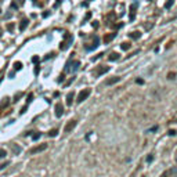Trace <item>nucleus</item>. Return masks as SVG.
<instances>
[{
    "mask_svg": "<svg viewBox=\"0 0 177 177\" xmlns=\"http://www.w3.org/2000/svg\"><path fill=\"white\" fill-rule=\"evenodd\" d=\"M90 93H92V90H90V89H83L82 92L77 94V100L76 101H77V102H82V101H85L86 98L90 96Z\"/></svg>",
    "mask_w": 177,
    "mask_h": 177,
    "instance_id": "1",
    "label": "nucleus"
},
{
    "mask_svg": "<svg viewBox=\"0 0 177 177\" xmlns=\"http://www.w3.org/2000/svg\"><path fill=\"white\" fill-rule=\"evenodd\" d=\"M76 125H77V120H76V119H72V120H69L68 123L65 125L64 131H65V133H71V131L75 129V126H76Z\"/></svg>",
    "mask_w": 177,
    "mask_h": 177,
    "instance_id": "2",
    "label": "nucleus"
},
{
    "mask_svg": "<svg viewBox=\"0 0 177 177\" xmlns=\"http://www.w3.org/2000/svg\"><path fill=\"white\" fill-rule=\"evenodd\" d=\"M100 44V38L98 36H93V44L92 46H86V50H89V51H92L94 48H97Z\"/></svg>",
    "mask_w": 177,
    "mask_h": 177,
    "instance_id": "3",
    "label": "nucleus"
},
{
    "mask_svg": "<svg viewBox=\"0 0 177 177\" xmlns=\"http://www.w3.org/2000/svg\"><path fill=\"white\" fill-rule=\"evenodd\" d=\"M47 148V144H40V145H36L33 147L31 151H29V154H39V152H42V151H44Z\"/></svg>",
    "mask_w": 177,
    "mask_h": 177,
    "instance_id": "4",
    "label": "nucleus"
},
{
    "mask_svg": "<svg viewBox=\"0 0 177 177\" xmlns=\"http://www.w3.org/2000/svg\"><path fill=\"white\" fill-rule=\"evenodd\" d=\"M72 42H73V36L68 33V40L62 42V43H61V46H60V48H61V50H65V48H68V47L71 46V43H72Z\"/></svg>",
    "mask_w": 177,
    "mask_h": 177,
    "instance_id": "5",
    "label": "nucleus"
},
{
    "mask_svg": "<svg viewBox=\"0 0 177 177\" xmlns=\"http://www.w3.org/2000/svg\"><path fill=\"white\" fill-rule=\"evenodd\" d=\"M108 71H109V67H105V65H102V67H100V68H97V69L94 71V75H96V76H101V75L107 73Z\"/></svg>",
    "mask_w": 177,
    "mask_h": 177,
    "instance_id": "6",
    "label": "nucleus"
},
{
    "mask_svg": "<svg viewBox=\"0 0 177 177\" xmlns=\"http://www.w3.org/2000/svg\"><path fill=\"white\" fill-rule=\"evenodd\" d=\"M62 114H64V107H62V104L58 102V104L55 105V116H57V118H61Z\"/></svg>",
    "mask_w": 177,
    "mask_h": 177,
    "instance_id": "7",
    "label": "nucleus"
},
{
    "mask_svg": "<svg viewBox=\"0 0 177 177\" xmlns=\"http://www.w3.org/2000/svg\"><path fill=\"white\" fill-rule=\"evenodd\" d=\"M28 24H29V21L26 20V18H24V20H21V22H20V31L22 32L26 29V26H28Z\"/></svg>",
    "mask_w": 177,
    "mask_h": 177,
    "instance_id": "8",
    "label": "nucleus"
},
{
    "mask_svg": "<svg viewBox=\"0 0 177 177\" xmlns=\"http://www.w3.org/2000/svg\"><path fill=\"white\" fill-rule=\"evenodd\" d=\"M120 80V77L119 76H114L112 79H108L107 82H105V85H108V86H111V85H115V83H118Z\"/></svg>",
    "mask_w": 177,
    "mask_h": 177,
    "instance_id": "9",
    "label": "nucleus"
},
{
    "mask_svg": "<svg viewBox=\"0 0 177 177\" xmlns=\"http://www.w3.org/2000/svg\"><path fill=\"white\" fill-rule=\"evenodd\" d=\"M116 36V33H108V35H105V38H104V43H109L112 39Z\"/></svg>",
    "mask_w": 177,
    "mask_h": 177,
    "instance_id": "10",
    "label": "nucleus"
},
{
    "mask_svg": "<svg viewBox=\"0 0 177 177\" xmlns=\"http://www.w3.org/2000/svg\"><path fill=\"white\" fill-rule=\"evenodd\" d=\"M136 8H137V4H131V7H130V20H134V17H136Z\"/></svg>",
    "mask_w": 177,
    "mask_h": 177,
    "instance_id": "11",
    "label": "nucleus"
},
{
    "mask_svg": "<svg viewBox=\"0 0 177 177\" xmlns=\"http://www.w3.org/2000/svg\"><path fill=\"white\" fill-rule=\"evenodd\" d=\"M73 96H75V93H73V92L68 93V96H67V104H68V105H71V104H72V101H73Z\"/></svg>",
    "mask_w": 177,
    "mask_h": 177,
    "instance_id": "12",
    "label": "nucleus"
},
{
    "mask_svg": "<svg viewBox=\"0 0 177 177\" xmlns=\"http://www.w3.org/2000/svg\"><path fill=\"white\" fill-rule=\"evenodd\" d=\"M71 67H72V68H71V71H73V72H76V71H77V68L80 67V62H79V61H73V62H72V65H71Z\"/></svg>",
    "mask_w": 177,
    "mask_h": 177,
    "instance_id": "13",
    "label": "nucleus"
},
{
    "mask_svg": "<svg viewBox=\"0 0 177 177\" xmlns=\"http://www.w3.org/2000/svg\"><path fill=\"white\" fill-rule=\"evenodd\" d=\"M108 60H109V61H116V60H119V54H118V53H112L109 57H108Z\"/></svg>",
    "mask_w": 177,
    "mask_h": 177,
    "instance_id": "14",
    "label": "nucleus"
},
{
    "mask_svg": "<svg viewBox=\"0 0 177 177\" xmlns=\"http://www.w3.org/2000/svg\"><path fill=\"white\" fill-rule=\"evenodd\" d=\"M129 36H130L131 39H140V36H141V33H140V32H131L130 35H129Z\"/></svg>",
    "mask_w": 177,
    "mask_h": 177,
    "instance_id": "15",
    "label": "nucleus"
},
{
    "mask_svg": "<svg viewBox=\"0 0 177 177\" xmlns=\"http://www.w3.org/2000/svg\"><path fill=\"white\" fill-rule=\"evenodd\" d=\"M24 65H22V62H20V61H17V62H14V69L15 71H20L21 68H22Z\"/></svg>",
    "mask_w": 177,
    "mask_h": 177,
    "instance_id": "16",
    "label": "nucleus"
},
{
    "mask_svg": "<svg viewBox=\"0 0 177 177\" xmlns=\"http://www.w3.org/2000/svg\"><path fill=\"white\" fill-rule=\"evenodd\" d=\"M120 48H122V50H129V48H130V43H127V42L122 43V44H120Z\"/></svg>",
    "mask_w": 177,
    "mask_h": 177,
    "instance_id": "17",
    "label": "nucleus"
},
{
    "mask_svg": "<svg viewBox=\"0 0 177 177\" xmlns=\"http://www.w3.org/2000/svg\"><path fill=\"white\" fill-rule=\"evenodd\" d=\"M57 134H58V130H57V129H51V130L48 131V136H50V137H54V136H57Z\"/></svg>",
    "mask_w": 177,
    "mask_h": 177,
    "instance_id": "18",
    "label": "nucleus"
},
{
    "mask_svg": "<svg viewBox=\"0 0 177 177\" xmlns=\"http://www.w3.org/2000/svg\"><path fill=\"white\" fill-rule=\"evenodd\" d=\"M8 105V98L6 97V98H3V102H1V105H0V108H4Z\"/></svg>",
    "mask_w": 177,
    "mask_h": 177,
    "instance_id": "19",
    "label": "nucleus"
},
{
    "mask_svg": "<svg viewBox=\"0 0 177 177\" xmlns=\"http://www.w3.org/2000/svg\"><path fill=\"white\" fill-rule=\"evenodd\" d=\"M174 77H176V72H169V73H168V79L172 80V79H174Z\"/></svg>",
    "mask_w": 177,
    "mask_h": 177,
    "instance_id": "20",
    "label": "nucleus"
},
{
    "mask_svg": "<svg viewBox=\"0 0 177 177\" xmlns=\"http://www.w3.org/2000/svg\"><path fill=\"white\" fill-rule=\"evenodd\" d=\"M13 151H14V152H15V154H18V152H20V147L17 145V144H13Z\"/></svg>",
    "mask_w": 177,
    "mask_h": 177,
    "instance_id": "21",
    "label": "nucleus"
},
{
    "mask_svg": "<svg viewBox=\"0 0 177 177\" xmlns=\"http://www.w3.org/2000/svg\"><path fill=\"white\" fill-rule=\"evenodd\" d=\"M14 28H15V26H14V24H13V22H11V24H7V29H8L10 32L14 31Z\"/></svg>",
    "mask_w": 177,
    "mask_h": 177,
    "instance_id": "22",
    "label": "nucleus"
},
{
    "mask_svg": "<svg viewBox=\"0 0 177 177\" xmlns=\"http://www.w3.org/2000/svg\"><path fill=\"white\" fill-rule=\"evenodd\" d=\"M39 61H40V58H39L38 55H33V57H32V62H33V64H38Z\"/></svg>",
    "mask_w": 177,
    "mask_h": 177,
    "instance_id": "23",
    "label": "nucleus"
},
{
    "mask_svg": "<svg viewBox=\"0 0 177 177\" xmlns=\"http://www.w3.org/2000/svg\"><path fill=\"white\" fill-rule=\"evenodd\" d=\"M172 6H173V0H168V1H166V4H165V7H166V8L172 7Z\"/></svg>",
    "mask_w": 177,
    "mask_h": 177,
    "instance_id": "24",
    "label": "nucleus"
},
{
    "mask_svg": "<svg viewBox=\"0 0 177 177\" xmlns=\"http://www.w3.org/2000/svg\"><path fill=\"white\" fill-rule=\"evenodd\" d=\"M10 8H18V3H15V1H11V4H10Z\"/></svg>",
    "mask_w": 177,
    "mask_h": 177,
    "instance_id": "25",
    "label": "nucleus"
},
{
    "mask_svg": "<svg viewBox=\"0 0 177 177\" xmlns=\"http://www.w3.org/2000/svg\"><path fill=\"white\" fill-rule=\"evenodd\" d=\"M6 156V151L4 149H0V158H4Z\"/></svg>",
    "mask_w": 177,
    "mask_h": 177,
    "instance_id": "26",
    "label": "nucleus"
},
{
    "mask_svg": "<svg viewBox=\"0 0 177 177\" xmlns=\"http://www.w3.org/2000/svg\"><path fill=\"white\" fill-rule=\"evenodd\" d=\"M40 139V133H36L35 136H33V140H39Z\"/></svg>",
    "mask_w": 177,
    "mask_h": 177,
    "instance_id": "27",
    "label": "nucleus"
},
{
    "mask_svg": "<svg viewBox=\"0 0 177 177\" xmlns=\"http://www.w3.org/2000/svg\"><path fill=\"white\" fill-rule=\"evenodd\" d=\"M32 98H33V94H32V93H31V94L28 96V100H26V101H28V102H31V101H32Z\"/></svg>",
    "mask_w": 177,
    "mask_h": 177,
    "instance_id": "28",
    "label": "nucleus"
},
{
    "mask_svg": "<svg viewBox=\"0 0 177 177\" xmlns=\"http://www.w3.org/2000/svg\"><path fill=\"white\" fill-rule=\"evenodd\" d=\"M60 3H61V0H57V1L54 3V8H55V7H58V6H60Z\"/></svg>",
    "mask_w": 177,
    "mask_h": 177,
    "instance_id": "29",
    "label": "nucleus"
},
{
    "mask_svg": "<svg viewBox=\"0 0 177 177\" xmlns=\"http://www.w3.org/2000/svg\"><path fill=\"white\" fill-rule=\"evenodd\" d=\"M169 173H170V172H165V173H162L161 177H169Z\"/></svg>",
    "mask_w": 177,
    "mask_h": 177,
    "instance_id": "30",
    "label": "nucleus"
},
{
    "mask_svg": "<svg viewBox=\"0 0 177 177\" xmlns=\"http://www.w3.org/2000/svg\"><path fill=\"white\" fill-rule=\"evenodd\" d=\"M136 82H137V83H139V85H143V83H144V80H143V79H137V80H136Z\"/></svg>",
    "mask_w": 177,
    "mask_h": 177,
    "instance_id": "31",
    "label": "nucleus"
},
{
    "mask_svg": "<svg viewBox=\"0 0 177 177\" xmlns=\"http://www.w3.org/2000/svg\"><path fill=\"white\" fill-rule=\"evenodd\" d=\"M8 163L7 162H6V163H3V165H0V169H4V168H6V166H7Z\"/></svg>",
    "mask_w": 177,
    "mask_h": 177,
    "instance_id": "32",
    "label": "nucleus"
},
{
    "mask_svg": "<svg viewBox=\"0 0 177 177\" xmlns=\"http://www.w3.org/2000/svg\"><path fill=\"white\" fill-rule=\"evenodd\" d=\"M10 15H11V11H8L7 14H6V15H4V20H7V18H8V17H10Z\"/></svg>",
    "mask_w": 177,
    "mask_h": 177,
    "instance_id": "33",
    "label": "nucleus"
},
{
    "mask_svg": "<svg viewBox=\"0 0 177 177\" xmlns=\"http://www.w3.org/2000/svg\"><path fill=\"white\" fill-rule=\"evenodd\" d=\"M90 17H92V13H87V15H86L85 21H86V20H89V18H90Z\"/></svg>",
    "mask_w": 177,
    "mask_h": 177,
    "instance_id": "34",
    "label": "nucleus"
},
{
    "mask_svg": "<svg viewBox=\"0 0 177 177\" xmlns=\"http://www.w3.org/2000/svg\"><path fill=\"white\" fill-rule=\"evenodd\" d=\"M169 134H170V136H174V134H176V130H170Z\"/></svg>",
    "mask_w": 177,
    "mask_h": 177,
    "instance_id": "35",
    "label": "nucleus"
},
{
    "mask_svg": "<svg viewBox=\"0 0 177 177\" xmlns=\"http://www.w3.org/2000/svg\"><path fill=\"white\" fill-rule=\"evenodd\" d=\"M50 15V13H48V11H47V13H43V18H46V17H48Z\"/></svg>",
    "mask_w": 177,
    "mask_h": 177,
    "instance_id": "36",
    "label": "nucleus"
},
{
    "mask_svg": "<svg viewBox=\"0 0 177 177\" xmlns=\"http://www.w3.org/2000/svg\"><path fill=\"white\" fill-rule=\"evenodd\" d=\"M147 161H148V162H151V161H152V155H149V156L147 158Z\"/></svg>",
    "mask_w": 177,
    "mask_h": 177,
    "instance_id": "37",
    "label": "nucleus"
},
{
    "mask_svg": "<svg viewBox=\"0 0 177 177\" xmlns=\"http://www.w3.org/2000/svg\"><path fill=\"white\" fill-rule=\"evenodd\" d=\"M1 35H3V29L0 28V38H1Z\"/></svg>",
    "mask_w": 177,
    "mask_h": 177,
    "instance_id": "38",
    "label": "nucleus"
},
{
    "mask_svg": "<svg viewBox=\"0 0 177 177\" xmlns=\"http://www.w3.org/2000/svg\"><path fill=\"white\" fill-rule=\"evenodd\" d=\"M32 1H33V3H38V0H32Z\"/></svg>",
    "mask_w": 177,
    "mask_h": 177,
    "instance_id": "39",
    "label": "nucleus"
},
{
    "mask_svg": "<svg viewBox=\"0 0 177 177\" xmlns=\"http://www.w3.org/2000/svg\"><path fill=\"white\" fill-rule=\"evenodd\" d=\"M0 11H1V10H0Z\"/></svg>",
    "mask_w": 177,
    "mask_h": 177,
    "instance_id": "40",
    "label": "nucleus"
}]
</instances>
